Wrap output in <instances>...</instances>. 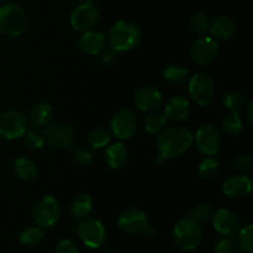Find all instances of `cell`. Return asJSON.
Segmentation results:
<instances>
[{
    "instance_id": "1",
    "label": "cell",
    "mask_w": 253,
    "mask_h": 253,
    "mask_svg": "<svg viewBox=\"0 0 253 253\" xmlns=\"http://www.w3.org/2000/svg\"><path fill=\"white\" fill-rule=\"evenodd\" d=\"M194 136L188 128L173 126L165 128L157 136V148L161 158L172 160L187 152L193 145Z\"/></svg>"
},
{
    "instance_id": "2",
    "label": "cell",
    "mask_w": 253,
    "mask_h": 253,
    "mask_svg": "<svg viewBox=\"0 0 253 253\" xmlns=\"http://www.w3.org/2000/svg\"><path fill=\"white\" fill-rule=\"evenodd\" d=\"M108 41L115 52H128L140 43L141 30L130 20H120L109 30Z\"/></svg>"
},
{
    "instance_id": "3",
    "label": "cell",
    "mask_w": 253,
    "mask_h": 253,
    "mask_svg": "<svg viewBox=\"0 0 253 253\" xmlns=\"http://www.w3.org/2000/svg\"><path fill=\"white\" fill-rule=\"evenodd\" d=\"M27 17L22 7L16 4H4L0 6V32L5 36H20L26 30Z\"/></svg>"
},
{
    "instance_id": "4",
    "label": "cell",
    "mask_w": 253,
    "mask_h": 253,
    "mask_svg": "<svg viewBox=\"0 0 253 253\" xmlns=\"http://www.w3.org/2000/svg\"><path fill=\"white\" fill-rule=\"evenodd\" d=\"M203 232L199 222L192 217L179 220L173 229V239L175 244L184 251H194L202 242Z\"/></svg>"
},
{
    "instance_id": "5",
    "label": "cell",
    "mask_w": 253,
    "mask_h": 253,
    "mask_svg": "<svg viewBox=\"0 0 253 253\" xmlns=\"http://www.w3.org/2000/svg\"><path fill=\"white\" fill-rule=\"evenodd\" d=\"M61 216V207L56 198H42L34 209V220L41 229H51L58 222Z\"/></svg>"
},
{
    "instance_id": "6",
    "label": "cell",
    "mask_w": 253,
    "mask_h": 253,
    "mask_svg": "<svg viewBox=\"0 0 253 253\" xmlns=\"http://www.w3.org/2000/svg\"><path fill=\"white\" fill-rule=\"evenodd\" d=\"M189 94L199 106H208L215 96V83L205 73H197L189 81Z\"/></svg>"
},
{
    "instance_id": "7",
    "label": "cell",
    "mask_w": 253,
    "mask_h": 253,
    "mask_svg": "<svg viewBox=\"0 0 253 253\" xmlns=\"http://www.w3.org/2000/svg\"><path fill=\"white\" fill-rule=\"evenodd\" d=\"M219 43L210 36H203L195 40L190 47V58L198 66H207L216 61L219 57Z\"/></svg>"
},
{
    "instance_id": "8",
    "label": "cell",
    "mask_w": 253,
    "mask_h": 253,
    "mask_svg": "<svg viewBox=\"0 0 253 253\" xmlns=\"http://www.w3.org/2000/svg\"><path fill=\"white\" fill-rule=\"evenodd\" d=\"M27 120L20 111L10 110L0 115V137L5 140L20 138L26 133Z\"/></svg>"
},
{
    "instance_id": "9",
    "label": "cell",
    "mask_w": 253,
    "mask_h": 253,
    "mask_svg": "<svg viewBox=\"0 0 253 253\" xmlns=\"http://www.w3.org/2000/svg\"><path fill=\"white\" fill-rule=\"evenodd\" d=\"M77 232L83 244L89 249H99L106 239L105 227L98 219L83 220L77 227Z\"/></svg>"
},
{
    "instance_id": "10",
    "label": "cell",
    "mask_w": 253,
    "mask_h": 253,
    "mask_svg": "<svg viewBox=\"0 0 253 253\" xmlns=\"http://www.w3.org/2000/svg\"><path fill=\"white\" fill-rule=\"evenodd\" d=\"M195 145L198 150L204 155L215 156L221 147L220 131L211 124L200 126L195 133Z\"/></svg>"
},
{
    "instance_id": "11",
    "label": "cell",
    "mask_w": 253,
    "mask_h": 253,
    "mask_svg": "<svg viewBox=\"0 0 253 253\" xmlns=\"http://www.w3.org/2000/svg\"><path fill=\"white\" fill-rule=\"evenodd\" d=\"M99 20V9L90 1L83 2L73 10L71 25L76 31H88L96 25Z\"/></svg>"
},
{
    "instance_id": "12",
    "label": "cell",
    "mask_w": 253,
    "mask_h": 253,
    "mask_svg": "<svg viewBox=\"0 0 253 253\" xmlns=\"http://www.w3.org/2000/svg\"><path fill=\"white\" fill-rule=\"evenodd\" d=\"M110 127L114 135L120 140H127L137 128L136 114L130 109H121L114 114L110 121Z\"/></svg>"
},
{
    "instance_id": "13",
    "label": "cell",
    "mask_w": 253,
    "mask_h": 253,
    "mask_svg": "<svg viewBox=\"0 0 253 253\" xmlns=\"http://www.w3.org/2000/svg\"><path fill=\"white\" fill-rule=\"evenodd\" d=\"M118 225L121 231L126 234H140L148 226L147 216L140 209H127L118 219Z\"/></svg>"
},
{
    "instance_id": "14",
    "label": "cell",
    "mask_w": 253,
    "mask_h": 253,
    "mask_svg": "<svg viewBox=\"0 0 253 253\" xmlns=\"http://www.w3.org/2000/svg\"><path fill=\"white\" fill-rule=\"evenodd\" d=\"M44 138L54 147L67 148L73 145L74 131L67 124L54 123L46 128Z\"/></svg>"
},
{
    "instance_id": "15",
    "label": "cell",
    "mask_w": 253,
    "mask_h": 253,
    "mask_svg": "<svg viewBox=\"0 0 253 253\" xmlns=\"http://www.w3.org/2000/svg\"><path fill=\"white\" fill-rule=\"evenodd\" d=\"M212 225L221 236H235L240 230V219L232 210L220 209L215 212Z\"/></svg>"
},
{
    "instance_id": "16",
    "label": "cell",
    "mask_w": 253,
    "mask_h": 253,
    "mask_svg": "<svg viewBox=\"0 0 253 253\" xmlns=\"http://www.w3.org/2000/svg\"><path fill=\"white\" fill-rule=\"evenodd\" d=\"M252 190L251 178L246 174H234L226 178L222 184V192L231 199H242Z\"/></svg>"
},
{
    "instance_id": "17",
    "label": "cell",
    "mask_w": 253,
    "mask_h": 253,
    "mask_svg": "<svg viewBox=\"0 0 253 253\" xmlns=\"http://www.w3.org/2000/svg\"><path fill=\"white\" fill-rule=\"evenodd\" d=\"M136 108L141 111H152L162 103V93L155 86H143L133 96Z\"/></svg>"
},
{
    "instance_id": "18",
    "label": "cell",
    "mask_w": 253,
    "mask_h": 253,
    "mask_svg": "<svg viewBox=\"0 0 253 253\" xmlns=\"http://www.w3.org/2000/svg\"><path fill=\"white\" fill-rule=\"evenodd\" d=\"M79 48L89 56L99 54L105 48V36L103 32L98 31V30L84 31V34L79 39Z\"/></svg>"
},
{
    "instance_id": "19",
    "label": "cell",
    "mask_w": 253,
    "mask_h": 253,
    "mask_svg": "<svg viewBox=\"0 0 253 253\" xmlns=\"http://www.w3.org/2000/svg\"><path fill=\"white\" fill-rule=\"evenodd\" d=\"M190 113V104L183 96H173L165 108L166 120L172 123H180L185 120Z\"/></svg>"
},
{
    "instance_id": "20",
    "label": "cell",
    "mask_w": 253,
    "mask_h": 253,
    "mask_svg": "<svg viewBox=\"0 0 253 253\" xmlns=\"http://www.w3.org/2000/svg\"><path fill=\"white\" fill-rule=\"evenodd\" d=\"M210 34L219 40H229L236 32V24L231 17L217 16L209 25Z\"/></svg>"
},
{
    "instance_id": "21",
    "label": "cell",
    "mask_w": 253,
    "mask_h": 253,
    "mask_svg": "<svg viewBox=\"0 0 253 253\" xmlns=\"http://www.w3.org/2000/svg\"><path fill=\"white\" fill-rule=\"evenodd\" d=\"M128 151L121 142L108 146L105 151V161L111 169H119L127 162Z\"/></svg>"
},
{
    "instance_id": "22",
    "label": "cell",
    "mask_w": 253,
    "mask_h": 253,
    "mask_svg": "<svg viewBox=\"0 0 253 253\" xmlns=\"http://www.w3.org/2000/svg\"><path fill=\"white\" fill-rule=\"evenodd\" d=\"M53 114L54 110L51 104L41 101L32 106L31 111H30V120L34 126L41 127V126H46L51 123Z\"/></svg>"
},
{
    "instance_id": "23",
    "label": "cell",
    "mask_w": 253,
    "mask_h": 253,
    "mask_svg": "<svg viewBox=\"0 0 253 253\" xmlns=\"http://www.w3.org/2000/svg\"><path fill=\"white\" fill-rule=\"evenodd\" d=\"M14 172L20 179L25 180V182H31V180L36 179L39 169H37L36 163L32 162L31 160L20 157L14 162Z\"/></svg>"
},
{
    "instance_id": "24",
    "label": "cell",
    "mask_w": 253,
    "mask_h": 253,
    "mask_svg": "<svg viewBox=\"0 0 253 253\" xmlns=\"http://www.w3.org/2000/svg\"><path fill=\"white\" fill-rule=\"evenodd\" d=\"M93 210V199L88 194H79L71 204V212L76 219H85Z\"/></svg>"
},
{
    "instance_id": "25",
    "label": "cell",
    "mask_w": 253,
    "mask_h": 253,
    "mask_svg": "<svg viewBox=\"0 0 253 253\" xmlns=\"http://www.w3.org/2000/svg\"><path fill=\"white\" fill-rule=\"evenodd\" d=\"M225 132L231 136H239L244 131V124L240 116V111H230L222 120Z\"/></svg>"
},
{
    "instance_id": "26",
    "label": "cell",
    "mask_w": 253,
    "mask_h": 253,
    "mask_svg": "<svg viewBox=\"0 0 253 253\" xmlns=\"http://www.w3.org/2000/svg\"><path fill=\"white\" fill-rule=\"evenodd\" d=\"M188 77H189V71L184 67L177 66V64L167 67L163 72V78L170 84L183 83L184 81H187Z\"/></svg>"
},
{
    "instance_id": "27",
    "label": "cell",
    "mask_w": 253,
    "mask_h": 253,
    "mask_svg": "<svg viewBox=\"0 0 253 253\" xmlns=\"http://www.w3.org/2000/svg\"><path fill=\"white\" fill-rule=\"evenodd\" d=\"M44 239L43 229L39 226L27 227L20 234V241L26 246H36Z\"/></svg>"
},
{
    "instance_id": "28",
    "label": "cell",
    "mask_w": 253,
    "mask_h": 253,
    "mask_svg": "<svg viewBox=\"0 0 253 253\" xmlns=\"http://www.w3.org/2000/svg\"><path fill=\"white\" fill-rule=\"evenodd\" d=\"M224 105L230 111H240L245 105V95L240 90H231L225 95Z\"/></svg>"
},
{
    "instance_id": "29",
    "label": "cell",
    "mask_w": 253,
    "mask_h": 253,
    "mask_svg": "<svg viewBox=\"0 0 253 253\" xmlns=\"http://www.w3.org/2000/svg\"><path fill=\"white\" fill-rule=\"evenodd\" d=\"M86 141H88V145L91 148L100 150V148L108 146V143L110 142V135L104 130H93L88 135V140Z\"/></svg>"
},
{
    "instance_id": "30",
    "label": "cell",
    "mask_w": 253,
    "mask_h": 253,
    "mask_svg": "<svg viewBox=\"0 0 253 253\" xmlns=\"http://www.w3.org/2000/svg\"><path fill=\"white\" fill-rule=\"evenodd\" d=\"M166 123H167V120H166L163 114L153 113L148 115L145 120V128L148 133H157L163 130Z\"/></svg>"
},
{
    "instance_id": "31",
    "label": "cell",
    "mask_w": 253,
    "mask_h": 253,
    "mask_svg": "<svg viewBox=\"0 0 253 253\" xmlns=\"http://www.w3.org/2000/svg\"><path fill=\"white\" fill-rule=\"evenodd\" d=\"M217 170H219V162H217V160L209 157L202 161V163L198 167V174H199V177L209 179V178H212L216 174Z\"/></svg>"
},
{
    "instance_id": "32",
    "label": "cell",
    "mask_w": 253,
    "mask_h": 253,
    "mask_svg": "<svg viewBox=\"0 0 253 253\" xmlns=\"http://www.w3.org/2000/svg\"><path fill=\"white\" fill-rule=\"evenodd\" d=\"M252 225H247L242 230H239V241L240 247L244 252L253 253V235H252Z\"/></svg>"
},
{
    "instance_id": "33",
    "label": "cell",
    "mask_w": 253,
    "mask_h": 253,
    "mask_svg": "<svg viewBox=\"0 0 253 253\" xmlns=\"http://www.w3.org/2000/svg\"><path fill=\"white\" fill-rule=\"evenodd\" d=\"M73 160L79 165H89L93 161V153L86 146L77 145L72 148Z\"/></svg>"
},
{
    "instance_id": "34",
    "label": "cell",
    "mask_w": 253,
    "mask_h": 253,
    "mask_svg": "<svg viewBox=\"0 0 253 253\" xmlns=\"http://www.w3.org/2000/svg\"><path fill=\"white\" fill-rule=\"evenodd\" d=\"M211 216V208L208 203H199L190 211V217L197 222H205Z\"/></svg>"
},
{
    "instance_id": "35",
    "label": "cell",
    "mask_w": 253,
    "mask_h": 253,
    "mask_svg": "<svg viewBox=\"0 0 253 253\" xmlns=\"http://www.w3.org/2000/svg\"><path fill=\"white\" fill-rule=\"evenodd\" d=\"M190 26L199 34H204L209 29V20L203 11H195L190 16Z\"/></svg>"
},
{
    "instance_id": "36",
    "label": "cell",
    "mask_w": 253,
    "mask_h": 253,
    "mask_svg": "<svg viewBox=\"0 0 253 253\" xmlns=\"http://www.w3.org/2000/svg\"><path fill=\"white\" fill-rule=\"evenodd\" d=\"M24 137H25V143H26L29 147L35 148V150H40V148L43 147L44 141H46L44 135H42V133L37 130L26 131Z\"/></svg>"
},
{
    "instance_id": "37",
    "label": "cell",
    "mask_w": 253,
    "mask_h": 253,
    "mask_svg": "<svg viewBox=\"0 0 253 253\" xmlns=\"http://www.w3.org/2000/svg\"><path fill=\"white\" fill-rule=\"evenodd\" d=\"M236 242H235L234 236H222L215 242V253H232Z\"/></svg>"
},
{
    "instance_id": "38",
    "label": "cell",
    "mask_w": 253,
    "mask_h": 253,
    "mask_svg": "<svg viewBox=\"0 0 253 253\" xmlns=\"http://www.w3.org/2000/svg\"><path fill=\"white\" fill-rule=\"evenodd\" d=\"M252 165V156L247 155V153H242V155H237L236 157L232 160V166L239 170H247Z\"/></svg>"
},
{
    "instance_id": "39",
    "label": "cell",
    "mask_w": 253,
    "mask_h": 253,
    "mask_svg": "<svg viewBox=\"0 0 253 253\" xmlns=\"http://www.w3.org/2000/svg\"><path fill=\"white\" fill-rule=\"evenodd\" d=\"M54 253H79L78 247L71 240H63L59 242L56 247V252Z\"/></svg>"
},
{
    "instance_id": "40",
    "label": "cell",
    "mask_w": 253,
    "mask_h": 253,
    "mask_svg": "<svg viewBox=\"0 0 253 253\" xmlns=\"http://www.w3.org/2000/svg\"><path fill=\"white\" fill-rule=\"evenodd\" d=\"M100 53H101L100 61L103 62V63H109V62H111L114 58H115L116 52L110 47V48H104Z\"/></svg>"
},
{
    "instance_id": "41",
    "label": "cell",
    "mask_w": 253,
    "mask_h": 253,
    "mask_svg": "<svg viewBox=\"0 0 253 253\" xmlns=\"http://www.w3.org/2000/svg\"><path fill=\"white\" fill-rule=\"evenodd\" d=\"M246 118H247V123H249L250 126H252L253 124V104L250 101L246 106Z\"/></svg>"
},
{
    "instance_id": "42",
    "label": "cell",
    "mask_w": 253,
    "mask_h": 253,
    "mask_svg": "<svg viewBox=\"0 0 253 253\" xmlns=\"http://www.w3.org/2000/svg\"><path fill=\"white\" fill-rule=\"evenodd\" d=\"M86 1H90V2H93V1H94V0H86Z\"/></svg>"
},
{
    "instance_id": "43",
    "label": "cell",
    "mask_w": 253,
    "mask_h": 253,
    "mask_svg": "<svg viewBox=\"0 0 253 253\" xmlns=\"http://www.w3.org/2000/svg\"><path fill=\"white\" fill-rule=\"evenodd\" d=\"M236 253H246V252H244V251H241V252H236Z\"/></svg>"
},
{
    "instance_id": "44",
    "label": "cell",
    "mask_w": 253,
    "mask_h": 253,
    "mask_svg": "<svg viewBox=\"0 0 253 253\" xmlns=\"http://www.w3.org/2000/svg\"><path fill=\"white\" fill-rule=\"evenodd\" d=\"M104 253H116V252H104Z\"/></svg>"
},
{
    "instance_id": "45",
    "label": "cell",
    "mask_w": 253,
    "mask_h": 253,
    "mask_svg": "<svg viewBox=\"0 0 253 253\" xmlns=\"http://www.w3.org/2000/svg\"><path fill=\"white\" fill-rule=\"evenodd\" d=\"M1 1H2V0H0V4H1Z\"/></svg>"
}]
</instances>
